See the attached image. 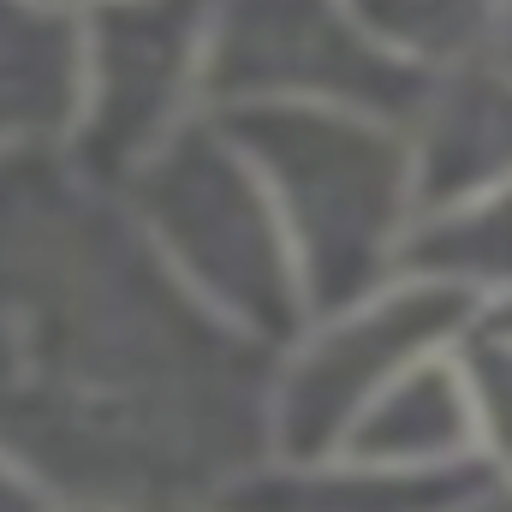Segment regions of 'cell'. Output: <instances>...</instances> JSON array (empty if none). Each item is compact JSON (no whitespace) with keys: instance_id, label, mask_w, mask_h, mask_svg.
I'll return each mask as SVG.
<instances>
[{"instance_id":"1","label":"cell","mask_w":512,"mask_h":512,"mask_svg":"<svg viewBox=\"0 0 512 512\" xmlns=\"http://www.w3.org/2000/svg\"><path fill=\"white\" fill-rule=\"evenodd\" d=\"M233 143L245 149L286 227L322 286H352L393 233L405 191V155L352 108H239Z\"/></svg>"},{"instance_id":"2","label":"cell","mask_w":512,"mask_h":512,"mask_svg":"<svg viewBox=\"0 0 512 512\" xmlns=\"http://www.w3.org/2000/svg\"><path fill=\"white\" fill-rule=\"evenodd\" d=\"M209 84L245 108H352L399 114L417 72L334 0H215Z\"/></svg>"},{"instance_id":"3","label":"cell","mask_w":512,"mask_h":512,"mask_svg":"<svg viewBox=\"0 0 512 512\" xmlns=\"http://www.w3.org/2000/svg\"><path fill=\"white\" fill-rule=\"evenodd\" d=\"M143 221L209 286L239 292L251 310H274L286 286V245L274 197L233 137H173L143 161Z\"/></svg>"},{"instance_id":"4","label":"cell","mask_w":512,"mask_h":512,"mask_svg":"<svg viewBox=\"0 0 512 512\" xmlns=\"http://www.w3.org/2000/svg\"><path fill=\"white\" fill-rule=\"evenodd\" d=\"M90 155L96 167L137 149L161 155L179 90L209 72L203 0H108L90 30Z\"/></svg>"},{"instance_id":"5","label":"cell","mask_w":512,"mask_h":512,"mask_svg":"<svg viewBox=\"0 0 512 512\" xmlns=\"http://www.w3.org/2000/svg\"><path fill=\"white\" fill-rule=\"evenodd\" d=\"M84 90V54L60 12L0 0V143L54 131Z\"/></svg>"},{"instance_id":"6","label":"cell","mask_w":512,"mask_h":512,"mask_svg":"<svg viewBox=\"0 0 512 512\" xmlns=\"http://www.w3.org/2000/svg\"><path fill=\"white\" fill-rule=\"evenodd\" d=\"M387 54L411 72L417 60H459L477 42H501L507 0H352Z\"/></svg>"},{"instance_id":"7","label":"cell","mask_w":512,"mask_h":512,"mask_svg":"<svg viewBox=\"0 0 512 512\" xmlns=\"http://www.w3.org/2000/svg\"><path fill=\"white\" fill-rule=\"evenodd\" d=\"M429 268H453V274H512V191L459 203V215H447L429 239Z\"/></svg>"},{"instance_id":"8","label":"cell","mask_w":512,"mask_h":512,"mask_svg":"<svg viewBox=\"0 0 512 512\" xmlns=\"http://www.w3.org/2000/svg\"><path fill=\"white\" fill-rule=\"evenodd\" d=\"M501 48H507V60H512V0H507V30H501Z\"/></svg>"}]
</instances>
